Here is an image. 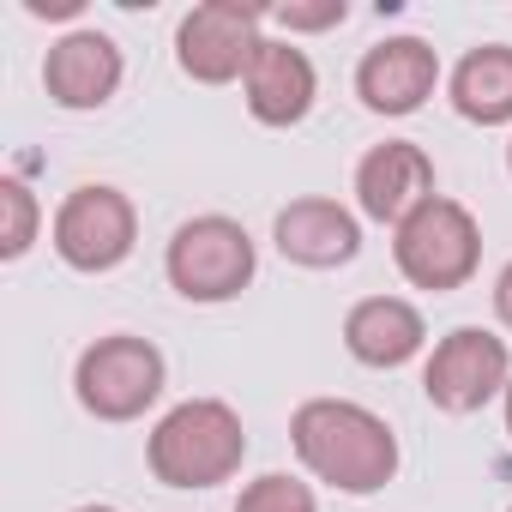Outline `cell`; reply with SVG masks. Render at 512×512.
I'll use <instances>...</instances> for the list:
<instances>
[{
    "mask_svg": "<svg viewBox=\"0 0 512 512\" xmlns=\"http://www.w3.org/2000/svg\"><path fill=\"white\" fill-rule=\"evenodd\" d=\"M446 97L470 127H512V43H476L446 73Z\"/></svg>",
    "mask_w": 512,
    "mask_h": 512,
    "instance_id": "15",
    "label": "cell"
},
{
    "mask_svg": "<svg viewBox=\"0 0 512 512\" xmlns=\"http://www.w3.org/2000/svg\"><path fill=\"white\" fill-rule=\"evenodd\" d=\"M235 512H320L314 488L290 470H266V476H253L241 494H235Z\"/></svg>",
    "mask_w": 512,
    "mask_h": 512,
    "instance_id": "17",
    "label": "cell"
},
{
    "mask_svg": "<svg viewBox=\"0 0 512 512\" xmlns=\"http://www.w3.org/2000/svg\"><path fill=\"white\" fill-rule=\"evenodd\" d=\"M344 350H350V362L392 374V368H404L428 350V320L404 296H362L344 314Z\"/></svg>",
    "mask_w": 512,
    "mask_h": 512,
    "instance_id": "14",
    "label": "cell"
},
{
    "mask_svg": "<svg viewBox=\"0 0 512 512\" xmlns=\"http://www.w3.org/2000/svg\"><path fill=\"white\" fill-rule=\"evenodd\" d=\"M506 175H512V139H506Z\"/></svg>",
    "mask_w": 512,
    "mask_h": 512,
    "instance_id": "23",
    "label": "cell"
},
{
    "mask_svg": "<svg viewBox=\"0 0 512 512\" xmlns=\"http://www.w3.org/2000/svg\"><path fill=\"white\" fill-rule=\"evenodd\" d=\"M272 7L253 0H199L175 25V67L193 85H241L266 43Z\"/></svg>",
    "mask_w": 512,
    "mask_h": 512,
    "instance_id": "7",
    "label": "cell"
},
{
    "mask_svg": "<svg viewBox=\"0 0 512 512\" xmlns=\"http://www.w3.org/2000/svg\"><path fill=\"white\" fill-rule=\"evenodd\" d=\"M506 512H512V506H506Z\"/></svg>",
    "mask_w": 512,
    "mask_h": 512,
    "instance_id": "24",
    "label": "cell"
},
{
    "mask_svg": "<svg viewBox=\"0 0 512 512\" xmlns=\"http://www.w3.org/2000/svg\"><path fill=\"white\" fill-rule=\"evenodd\" d=\"M440 91V55L422 37H386L356 61V97L368 115L404 121Z\"/></svg>",
    "mask_w": 512,
    "mask_h": 512,
    "instance_id": "10",
    "label": "cell"
},
{
    "mask_svg": "<svg viewBox=\"0 0 512 512\" xmlns=\"http://www.w3.org/2000/svg\"><path fill=\"white\" fill-rule=\"evenodd\" d=\"M494 320L512 332V260L500 266V278H494Z\"/></svg>",
    "mask_w": 512,
    "mask_h": 512,
    "instance_id": "20",
    "label": "cell"
},
{
    "mask_svg": "<svg viewBox=\"0 0 512 512\" xmlns=\"http://www.w3.org/2000/svg\"><path fill=\"white\" fill-rule=\"evenodd\" d=\"M73 512H121V506H109V500H85V506H73Z\"/></svg>",
    "mask_w": 512,
    "mask_h": 512,
    "instance_id": "21",
    "label": "cell"
},
{
    "mask_svg": "<svg viewBox=\"0 0 512 512\" xmlns=\"http://www.w3.org/2000/svg\"><path fill=\"white\" fill-rule=\"evenodd\" d=\"M241 103L260 127H302L320 103V67L302 43L290 37H266L253 55L247 79H241Z\"/></svg>",
    "mask_w": 512,
    "mask_h": 512,
    "instance_id": "11",
    "label": "cell"
},
{
    "mask_svg": "<svg viewBox=\"0 0 512 512\" xmlns=\"http://www.w3.org/2000/svg\"><path fill=\"white\" fill-rule=\"evenodd\" d=\"M25 13L31 19H79L85 0H25Z\"/></svg>",
    "mask_w": 512,
    "mask_h": 512,
    "instance_id": "19",
    "label": "cell"
},
{
    "mask_svg": "<svg viewBox=\"0 0 512 512\" xmlns=\"http://www.w3.org/2000/svg\"><path fill=\"white\" fill-rule=\"evenodd\" d=\"M169 386V362L139 332H109L79 350L73 362V398L97 422H139Z\"/></svg>",
    "mask_w": 512,
    "mask_h": 512,
    "instance_id": "5",
    "label": "cell"
},
{
    "mask_svg": "<svg viewBox=\"0 0 512 512\" xmlns=\"http://www.w3.org/2000/svg\"><path fill=\"white\" fill-rule=\"evenodd\" d=\"M290 446H296V458H302V470L314 482H326L332 494H350V500L380 494L404 464L392 422L380 410L356 404V398H308V404H296Z\"/></svg>",
    "mask_w": 512,
    "mask_h": 512,
    "instance_id": "1",
    "label": "cell"
},
{
    "mask_svg": "<svg viewBox=\"0 0 512 512\" xmlns=\"http://www.w3.org/2000/svg\"><path fill=\"white\" fill-rule=\"evenodd\" d=\"M145 464L163 488H181V494L235 482L247 464V428L223 398H181L145 434Z\"/></svg>",
    "mask_w": 512,
    "mask_h": 512,
    "instance_id": "2",
    "label": "cell"
},
{
    "mask_svg": "<svg viewBox=\"0 0 512 512\" xmlns=\"http://www.w3.org/2000/svg\"><path fill=\"white\" fill-rule=\"evenodd\" d=\"M163 278L181 302L193 308H223L235 302L253 278H260V247L253 235L223 217V211H199L187 223H175L169 247H163Z\"/></svg>",
    "mask_w": 512,
    "mask_h": 512,
    "instance_id": "3",
    "label": "cell"
},
{
    "mask_svg": "<svg viewBox=\"0 0 512 512\" xmlns=\"http://www.w3.org/2000/svg\"><path fill=\"white\" fill-rule=\"evenodd\" d=\"M434 157L416 139H386L374 151H362L356 163V217L368 223H404L422 199H434Z\"/></svg>",
    "mask_w": 512,
    "mask_h": 512,
    "instance_id": "13",
    "label": "cell"
},
{
    "mask_svg": "<svg viewBox=\"0 0 512 512\" xmlns=\"http://www.w3.org/2000/svg\"><path fill=\"white\" fill-rule=\"evenodd\" d=\"M344 19H350L344 0H284V7H272V25L290 31V43L296 37H314V31H338Z\"/></svg>",
    "mask_w": 512,
    "mask_h": 512,
    "instance_id": "18",
    "label": "cell"
},
{
    "mask_svg": "<svg viewBox=\"0 0 512 512\" xmlns=\"http://www.w3.org/2000/svg\"><path fill=\"white\" fill-rule=\"evenodd\" d=\"M121 79H127V55H121V43H115L109 31H97V25L61 31V37L49 43V55H43V91H49V103L67 109V115H91V109L115 103Z\"/></svg>",
    "mask_w": 512,
    "mask_h": 512,
    "instance_id": "9",
    "label": "cell"
},
{
    "mask_svg": "<svg viewBox=\"0 0 512 512\" xmlns=\"http://www.w3.org/2000/svg\"><path fill=\"white\" fill-rule=\"evenodd\" d=\"M506 386H512V350L488 326H452L422 362V398L440 416H476L482 404L506 398Z\"/></svg>",
    "mask_w": 512,
    "mask_h": 512,
    "instance_id": "8",
    "label": "cell"
},
{
    "mask_svg": "<svg viewBox=\"0 0 512 512\" xmlns=\"http://www.w3.org/2000/svg\"><path fill=\"white\" fill-rule=\"evenodd\" d=\"M49 241H55L67 272H85V278L121 272L139 247V205L109 181H85L55 205Z\"/></svg>",
    "mask_w": 512,
    "mask_h": 512,
    "instance_id": "6",
    "label": "cell"
},
{
    "mask_svg": "<svg viewBox=\"0 0 512 512\" xmlns=\"http://www.w3.org/2000/svg\"><path fill=\"white\" fill-rule=\"evenodd\" d=\"M392 266L404 272L410 290H428V296H452L476 278L482 266V223L464 199L452 193H434L422 199L398 229H392Z\"/></svg>",
    "mask_w": 512,
    "mask_h": 512,
    "instance_id": "4",
    "label": "cell"
},
{
    "mask_svg": "<svg viewBox=\"0 0 512 512\" xmlns=\"http://www.w3.org/2000/svg\"><path fill=\"white\" fill-rule=\"evenodd\" d=\"M272 241L302 272H338L362 253V217L326 193H302L272 217Z\"/></svg>",
    "mask_w": 512,
    "mask_h": 512,
    "instance_id": "12",
    "label": "cell"
},
{
    "mask_svg": "<svg viewBox=\"0 0 512 512\" xmlns=\"http://www.w3.org/2000/svg\"><path fill=\"white\" fill-rule=\"evenodd\" d=\"M500 410H506V434H512V386H506V398H500Z\"/></svg>",
    "mask_w": 512,
    "mask_h": 512,
    "instance_id": "22",
    "label": "cell"
},
{
    "mask_svg": "<svg viewBox=\"0 0 512 512\" xmlns=\"http://www.w3.org/2000/svg\"><path fill=\"white\" fill-rule=\"evenodd\" d=\"M0 211H7V229H0V260L19 266L25 253L37 247V229H43V199L31 193L25 175H7L0 181Z\"/></svg>",
    "mask_w": 512,
    "mask_h": 512,
    "instance_id": "16",
    "label": "cell"
}]
</instances>
